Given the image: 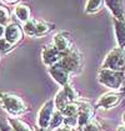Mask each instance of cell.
I'll return each instance as SVG.
<instances>
[{"label":"cell","mask_w":125,"mask_h":131,"mask_svg":"<svg viewBox=\"0 0 125 131\" xmlns=\"http://www.w3.org/2000/svg\"><path fill=\"white\" fill-rule=\"evenodd\" d=\"M83 131H101V127H100V125L96 121L93 120L91 122H89L86 126H84Z\"/></svg>","instance_id":"obj_23"},{"label":"cell","mask_w":125,"mask_h":131,"mask_svg":"<svg viewBox=\"0 0 125 131\" xmlns=\"http://www.w3.org/2000/svg\"><path fill=\"white\" fill-rule=\"evenodd\" d=\"M64 120H65V117H64L61 111L55 110L54 111V115H53V117H51V122H50L49 129L50 130H56L58 127H60V126L64 125Z\"/></svg>","instance_id":"obj_19"},{"label":"cell","mask_w":125,"mask_h":131,"mask_svg":"<svg viewBox=\"0 0 125 131\" xmlns=\"http://www.w3.org/2000/svg\"><path fill=\"white\" fill-rule=\"evenodd\" d=\"M105 6L111 13L113 18L118 20H125L124 0H104Z\"/></svg>","instance_id":"obj_13"},{"label":"cell","mask_w":125,"mask_h":131,"mask_svg":"<svg viewBox=\"0 0 125 131\" xmlns=\"http://www.w3.org/2000/svg\"><path fill=\"white\" fill-rule=\"evenodd\" d=\"M35 131H49V129H41V127H38V126H36Z\"/></svg>","instance_id":"obj_28"},{"label":"cell","mask_w":125,"mask_h":131,"mask_svg":"<svg viewBox=\"0 0 125 131\" xmlns=\"http://www.w3.org/2000/svg\"><path fill=\"white\" fill-rule=\"evenodd\" d=\"M123 120H124V125H125V114H124V116H123Z\"/></svg>","instance_id":"obj_31"},{"label":"cell","mask_w":125,"mask_h":131,"mask_svg":"<svg viewBox=\"0 0 125 131\" xmlns=\"http://www.w3.org/2000/svg\"><path fill=\"white\" fill-rule=\"evenodd\" d=\"M103 69H110L115 71H125V49L115 48L110 51L101 64Z\"/></svg>","instance_id":"obj_5"},{"label":"cell","mask_w":125,"mask_h":131,"mask_svg":"<svg viewBox=\"0 0 125 131\" xmlns=\"http://www.w3.org/2000/svg\"><path fill=\"white\" fill-rule=\"evenodd\" d=\"M98 81L103 86L115 91L125 88L124 72H121V71H115V70H110V69L100 68V70L98 71Z\"/></svg>","instance_id":"obj_2"},{"label":"cell","mask_w":125,"mask_h":131,"mask_svg":"<svg viewBox=\"0 0 125 131\" xmlns=\"http://www.w3.org/2000/svg\"><path fill=\"white\" fill-rule=\"evenodd\" d=\"M94 110H95V106H93L90 102L79 100L78 119H79V127L80 129H83L84 126H86L89 122H91L94 120Z\"/></svg>","instance_id":"obj_10"},{"label":"cell","mask_w":125,"mask_h":131,"mask_svg":"<svg viewBox=\"0 0 125 131\" xmlns=\"http://www.w3.org/2000/svg\"><path fill=\"white\" fill-rule=\"evenodd\" d=\"M4 35H5V26L0 25V39H3Z\"/></svg>","instance_id":"obj_26"},{"label":"cell","mask_w":125,"mask_h":131,"mask_svg":"<svg viewBox=\"0 0 125 131\" xmlns=\"http://www.w3.org/2000/svg\"><path fill=\"white\" fill-rule=\"evenodd\" d=\"M55 29V24L48 23V21L36 20V19H30L28 23L23 25V31L24 34L29 35L31 38H41L48 35L50 31Z\"/></svg>","instance_id":"obj_4"},{"label":"cell","mask_w":125,"mask_h":131,"mask_svg":"<svg viewBox=\"0 0 125 131\" xmlns=\"http://www.w3.org/2000/svg\"><path fill=\"white\" fill-rule=\"evenodd\" d=\"M6 122L10 127V131H33L29 124H26L25 121H23L19 117H8Z\"/></svg>","instance_id":"obj_17"},{"label":"cell","mask_w":125,"mask_h":131,"mask_svg":"<svg viewBox=\"0 0 125 131\" xmlns=\"http://www.w3.org/2000/svg\"><path fill=\"white\" fill-rule=\"evenodd\" d=\"M0 131H6V130H5V129H3V127H1V125H0Z\"/></svg>","instance_id":"obj_30"},{"label":"cell","mask_w":125,"mask_h":131,"mask_svg":"<svg viewBox=\"0 0 125 131\" xmlns=\"http://www.w3.org/2000/svg\"><path fill=\"white\" fill-rule=\"evenodd\" d=\"M83 55L76 48H71L70 50L62 54V58L60 60V65L64 69L69 71L71 75L79 74L83 69Z\"/></svg>","instance_id":"obj_3"},{"label":"cell","mask_w":125,"mask_h":131,"mask_svg":"<svg viewBox=\"0 0 125 131\" xmlns=\"http://www.w3.org/2000/svg\"><path fill=\"white\" fill-rule=\"evenodd\" d=\"M13 49H14V45H11L5 38L0 39V55L1 54H6V52L11 51Z\"/></svg>","instance_id":"obj_22"},{"label":"cell","mask_w":125,"mask_h":131,"mask_svg":"<svg viewBox=\"0 0 125 131\" xmlns=\"http://www.w3.org/2000/svg\"><path fill=\"white\" fill-rule=\"evenodd\" d=\"M75 131H83V129H80V127H76V129H75Z\"/></svg>","instance_id":"obj_29"},{"label":"cell","mask_w":125,"mask_h":131,"mask_svg":"<svg viewBox=\"0 0 125 131\" xmlns=\"http://www.w3.org/2000/svg\"><path fill=\"white\" fill-rule=\"evenodd\" d=\"M113 24H114V32L118 48L125 49V20H118L113 18Z\"/></svg>","instance_id":"obj_14"},{"label":"cell","mask_w":125,"mask_h":131,"mask_svg":"<svg viewBox=\"0 0 125 131\" xmlns=\"http://www.w3.org/2000/svg\"><path fill=\"white\" fill-rule=\"evenodd\" d=\"M3 3H5V4H8V5H13V4H16V3H19V0H1Z\"/></svg>","instance_id":"obj_25"},{"label":"cell","mask_w":125,"mask_h":131,"mask_svg":"<svg viewBox=\"0 0 125 131\" xmlns=\"http://www.w3.org/2000/svg\"><path fill=\"white\" fill-rule=\"evenodd\" d=\"M14 14L15 16L18 18V20L21 21L23 24L28 23V21L33 19L31 18V10H30V6L28 4H18L14 9Z\"/></svg>","instance_id":"obj_15"},{"label":"cell","mask_w":125,"mask_h":131,"mask_svg":"<svg viewBox=\"0 0 125 131\" xmlns=\"http://www.w3.org/2000/svg\"><path fill=\"white\" fill-rule=\"evenodd\" d=\"M10 23H11V18L9 9L6 6H1L0 5V25L8 26Z\"/></svg>","instance_id":"obj_21"},{"label":"cell","mask_w":125,"mask_h":131,"mask_svg":"<svg viewBox=\"0 0 125 131\" xmlns=\"http://www.w3.org/2000/svg\"><path fill=\"white\" fill-rule=\"evenodd\" d=\"M55 109V104H54V99L48 100L38 112V117H36V126L41 127V129H49L50 122H51V117L54 115Z\"/></svg>","instance_id":"obj_6"},{"label":"cell","mask_w":125,"mask_h":131,"mask_svg":"<svg viewBox=\"0 0 125 131\" xmlns=\"http://www.w3.org/2000/svg\"><path fill=\"white\" fill-rule=\"evenodd\" d=\"M23 36H24V31L21 29V26H19L16 23L11 21L8 26H5V35H4V38L9 41L11 45L15 46L23 39Z\"/></svg>","instance_id":"obj_12"},{"label":"cell","mask_w":125,"mask_h":131,"mask_svg":"<svg viewBox=\"0 0 125 131\" xmlns=\"http://www.w3.org/2000/svg\"><path fill=\"white\" fill-rule=\"evenodd\" d=\"M55 131H75V129L73 127H69V126H65V125H62L60 127H58Z\"/></svg>","instance_id":"obj_24"},{"label":"cell","mask_w":125,"mask_h":131,"mask_svg":"<svg viewBox=\"0 0 125 131\" xmlns=\"http://www.w3.org/2000/svg\"><path fill=\"white\" fill-rule=\"evenodd\" d=\"M124 86H125V71H124Z\"/></svg>","instance_id":"obj_32"},{"label":"cell","mask_w":125,"mask_h":131,"mask_svg":"<svg viewBox=\"0 0 125 131\" xmlns=\"http://www.w3.org/2000/svg\"><path fill=\"white\" fill-rule=\"evenodd\" d=\"M70 102L73 101L70 100V97L68 96V94L64 91V89H60V90L56 92L55 97H54V104H55V109L59 111H62Z\"/></svg>","instance_id":"obj_16"},{"label":"cell","mask_w":125,"mask_h":131,"mask_svg":"<svg viewBox=\"0 0 125 131\" xmlns=\"http://www.w3.org/2000/svg\"><path fill=\"white\" fill-rule=\"evenodd\" d=\"M116 131H125V125H120V126L116 129Z\"/></svg>","instance_id":"obj_27"},{"label":"cell","mask_w":125,"mask_h":131,"mask_svg":"<svg viewBox=\"0 0 125 131\" xmlns=\"http://www.w3.org/2000/svg\"><path fill=\"white\" fill-rule=\"evenodd\" d=\"M104 5V0H88L85 4V13L86 14H96L103 9Z\"/></svg>","instance_id":"obj_18"},{"label":"cell","mask_w":125,"mask_h":131,"mask_svg":"<svg viewBox=\"0 0 125 131\" xmlns=\"http://www.w3.org/2000/svg\"><path fill=\"white\" fill-rule=\"evenodd\" d=\"M61 112H62V115H64V117L76 116V115L79 114V101H76V102H70Z\"/></svg>","instance_id":"obj_20"},{"label":"cell","mask_w":125,"mask_h":131,"mask_svg":"<svg viewBox=\"0 0 125 131\" xmlns=\"http://www.w3.org/2000/svg\"><path fill=\"white\" fill-rule=\"evenodd\" d=\"M121 100H123L121 92H106L98 99L96 104H95V109L110 110L115 106H118Z\"/></svg>","instance_id":"obj_7"},{"label":"cell","mask_w":125,"mask_h":131,"mask_svg":"<svg viewBox=\"0 0 125 131\" xmlns=\"http://www.w3.org/2000/svg\"><path fill=\"white\" fill-rule=\"evenodd\" d=\"M48 72H49L50 78H51L59 86L64 88L65 85L70 84V76H71V74L66 70V69H64L61 65H60V62L53 65L50 68H48Z\"/></svg>","instance_id":"obj_9"},{"label":"cell","mask_w":125,"mask_h":131,"mask_svg":"<svg viewBox=\"0 0 125 131\" xmlns=\"http://www.w3.org/2000/svg\"><path fill=\"white\" fill-rule=\"evenodd\" d=\"M62 58V52L56 49L54 44H46L41 51V60L46 68H50L55 64H59Z\"/></svg>","instance_id":"obj_8"},{"label":"cell","mask_w":125,"mask_h":131,"mask_svg":"<svg viewBox=\"0 0 125 131\" xmlns=\"http://www.w3.org/2000/svg\"><path fill=\"white\" fill-rule=\"evenodd\" d=\"M53 44L56 46V49L60 52H66L73 48V41H71V34L69 31H59L54 35Z\"/></svg>","instance_id":"obj_11"},{"label":"cell","mask_w":125,"mask_h":131,"mask_svg":"<svg viewBox=\"0 0 125 131\" xmlns=\"http://www.w3.org/2000/svg\"><path fill=\"white\" fill-rule=\"evenodd\" d=\"M0 105L11 117H19L28 111L25 101L19 95L0 91Z\"/></svg>","instance_id":"obj_1"}]
</instances>
